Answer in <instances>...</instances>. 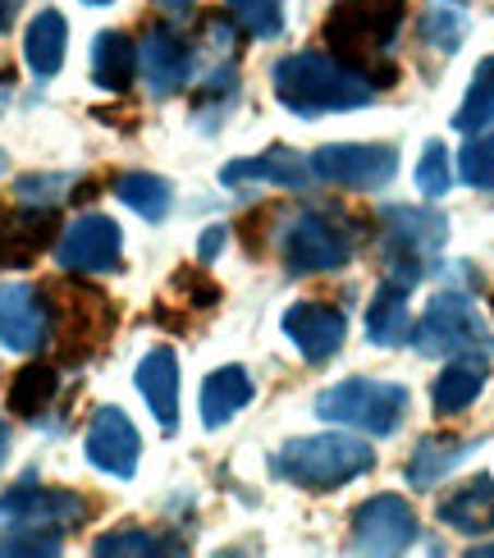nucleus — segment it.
I'll return each instance as SVG.
<instances>
[{"label":"nucleus","mask_w":494,"mask_h":558,"mask_svg":"<svg viewBox=\"0 0 494 558\" xmlns=\"http://www.w3.org/2000/svg\"><path fill=\"white\" fill-rule=\"evenodd\" d=\"M270 87L285 110L316 120V114H335V110H366L375 101V87L366 74L348 69L329 51H293L270 69Z\"/></svg>","instance_id":"1"},{"label":"nucleus","mask_w":494,"mask_h":558,"mask_svg":"<svg viewBox=\"0 0 494 558\" xmlns=\"http://www.w3.org/2000/svg\"><path fill=\"white\" fill-rule=\"evenodd\" d=\"M403 19L408 0H339L325 19V51L375 83L371 64H385V51L398 41Z\"/></svg>","instance_id":"2"},{"label":"nucleus","mask_w":494,"mask_h":558,"mask_svg":"<svg viewBox=\"0 0 494 558\" xmlns=\"http://www.w3.org/2000/svg\"><path fill=\"white\" fill-rule=\"evenodd\" d=\"M375 468V449L358 435H308L289 439L275 453V476H285L302 490H339Z\"/></svg>","instance_id":"3"},{"label":"nucleus","mask_w":494,"mask_h":558,"mask_svg":"<svg viewBox=\"0 0 494 558\" xmlns=\"http://www.w3.org/2000/svg\"><path fill=\"white\" fill-rule=\"evenodd\" d=\"M358 252V234L352 225L335 211V206H308V211L289 216L285 234H279V257H285L289 275H325L352 262Z\"/></svg>","instance_id":"4"},{"label":"nucleus","mask_w":494,"mask_h":558,"mask_svg":"<svg viewBox=\"0 0 494 558\" xmlns=\"http://www.w3.org/2000/svg\"><path fill=\"white\" fill-rule=\"evenodd\" d=\"M92 518V504L74 490H46L37 476L0 495V541L10 536H69Z\"/></svg>","instance_id":"5"},{"label":"nucleus","mask_w":494,"mask_h":558,"mask_svg":"<svg viewBox=\"0 0 494 558\" xmlns=\"http://www.w3.org/2000/svg\"><path fill=\"white\" fill-rule=\"evenodd\" d=\"M316 416L335 426H352L366 435H394L408 416V389L403 385H385V380H366L352 376L329 385L316 399Z\"/></svg>","instance_id":"6"},{"label":"nucleus","mask_w":494,"mask_h":558,"mask_svg":"<svg viewBox=\"0 0 494 558\" xmlns=\"http://www.w3.org/2000/svg\"><path fill=\"white\" fill-rule=\"evenodd\" d=\"M408 339L421 357H485L494 348L490 325L462 293H439Z\"/></svg>","instance_id":"7"},{"label":"nucleus","mask_w":494,"mask_h":558,"mask_svg":"<svg viewBox=\"0 0 494 558\" xmlns=\"http://www.w3.org/2000/svg\"><path fill=\"white\" fill-rule=\"evenodd\" d=\"M385 225V262L389 275L403 279V284H417L426 266L444 252L449 243V220L439 211H417V206H385L381 211Z\"/></svg>","instance_id":"8"},{"label":"nucleus","mask_w":494,"mask_h":558,"mask_svg":"<svg viewBox=\"0 0 494 558\" xmlns=\"http://www.w3.org/2000/svg\"><path fill=\"white\" fill-rule=\"evenodd\" d=\"M312 174L352 193H371L398 174V147L389 143H335L312 156Z\"/></svg>","instance_id":"9"},{"label":"nucleus","mask_w":494,"mask_h":558,"mask_svg":"<svg viewBox=\"0 0 494 558\" xmlns=\"http://www.w3.org/2000/svg\"><path fill=\"white\" fill-rule=\"evenodd\" d=\"M56 262L74 275H115L124 262V234L110 216H79L56 243Z\"/></svg>","instance_id":"10"},{"label":"nucleus","mask_w":494,"mask_h":558,"mask_svg":"<svg viewBox=\"0 0 494 558\" xmlns=\"http://www.w3.org/2000/svg\"><path fill=\"white\" fill-rule=\"evenodd\" d=\"M421 536V522L412 513V504L398 495H375L352 513V549L358 554H403Z\"/></svg>","instance_id":"11"},{"label":"nucleus","mask_w":494,"mask_h":558,"mask_svg":"<svg viewBox=\"0 0 494 558\" xmlns=\"http://www.w3.org/2000/svg\"><path fill=\"white\" fill-rule=\"evenodd\" d=\"M193 69H197V51L170 23H152L143 41H137V74L147 78L152 97H160V101L183 92L188 78H193Z\"/></svg>","instance_id":"12"},{"label":"nucleus","mask_w":494,"mask_h":558,"mask_svg":"<svg viewBox=\"0 0 494 558\" xmlns=\"http://www.w3.org/2000/svg\"><path fill=\"white\" fill-rule=\"evenodd\" d=\"M51 330V302L37 284H0V343L10 353H41Z\"/></svg>","instance_id":"13"},{"label":"nucleus","mask_w":494,"mask_h":558,"mask_svg":"<svg viewBox=\"0 0 494 558\" xmlns=\"http://www.w3.org/2000/svg\"><path fill=\"white\" fill-rule=\"evenodd\" d=\"M137 453H143V439H137V426L129 422L124 408L92 412V426H87V462L92 468H101L110 476H133Z\"/></svg>","instance_id":"14"},{"label":"nucleus","mask_w":494,"mask_h":558,"mask_svg":"<svg viewBox=\"0 0 494 558\" xmlns=\"http://www.w3.org/2000/svg\"><path fill=\"white\" fill-rule=\"evenodd\" d=\"M60 229L56 206H23V211H0V270L33 266L41 257V247H51Z\"/></svg>","instance_id":"15"},{"label":"nucleus","mask_w":494,"mask_h":558,"mask_svg":"<svg viewBox=\"0 0 494 558\" xmlns=\"http://www.w3.org/2000/svg\"><path fill=\"white\" fill-rule=\"evenodd\" d=\"M285 335L298 343V353L308 362H329L348 339V320L325 302H293L285 312Z\"/></svg>","instance_id":"16"},{"label":"nucleus","mask_w":494,"mask_h":558,"mask_svg":"<svg viewBox=\"0 0 494 558\" xmlns=\"http://www.w3.org/2000/svg\"><path fill=\"white\" fill-rule=\"evenodd\" d=\"M110 325H115V307L97 289L69 293L64 325H60V353H64V362H87L92 348L110 335Z\"/></svg>","instance_id":"17"},{"label":"nucleus","mask_w":494,"mask_h":558,"mask_svg":"<svg viewBox=\"0 0 494 558\" xmlns=\"http://www.w3.org/2000/svg\"><path fill=\"white\" fill-rule=\"evenodd\" d=\"M316 174H312V160L298 156L289 147H270L262 156H243V160H229L220 170L225 189H243V183H275V189H308Z\"/></svg>","instance_id":"18"},{"label":"nucleus","mask_w":494,"mask_h":558,"mask_svg":"<svg viewBox=\"0 0 494 558\" xmlns=\"http://www.w3.org/2000/svg\"><path fill=\"white\" fill-rule=\"evenodd\" d=\"M137 393L147 399L160 430L174 435L179 430V357L170 348H152V353L137 362Z\"/></svg>","instance_id":"19"},{"label":"nucleus","mask_w":494,"mask_h":558,"mask_svg":"<svg viewBox=\"0 0 494 558\" xmlns=\"http://www.w3.org/2000/svg\"><path fill=\"white\" fill-rule=\"evenodd\" d=\"M408 298H412V284H403V279H385L381 289H375L371 307H366V339L375 348H398L408 343Z\"/></svg>","instance_id":"20"},{"label":"nucleus","mask_w":494,"mask_h":558,"mask_svg":"<svg viewBox=\"0 0 494 558\" xmlns=\"http://www.w3.org/2000/svg\"><path fill=\"white\" fill-rule=\"evenodd\" d=\"M252 403V376L243 366H220L202 380V426L220 430Z\"/></svg>","instance_id":"21"},{"label":"nucleus","mask_w":494,"mask_h":558,"mask_svg":"<svg viewBox=\"0 0 494 558\" xmlns=\"http://www.w3.org/2000/svg\"><path fill=\"white\" fill-rule=\"evenodd\" d=\"M439 522L462 531V536H485V531H494V481L485 472L472 476L462 490H454L439 504Z\"/></svg>","instance_id":"22"},{"label":"nucleus","mask_w":494,"mask_h":558,"mask_svg":"<svg viewBox=\"0 0 494 558\" xmlns=\"http://www.w3.org/2000/svg\"><path fill=\"white\" fill-rule=\"evenodd\" d=\"M472 453H477V439L426 435L408 458V485H417V490H435V485L454 468H462V458H472Z\"/></svg>","instance_id":"23"},{"label":"nucleus","mask_w":494,"mask_h":558,"mask_svg":"<svg viewBox=\"0 0 494 558\" xmlns=\"http://www.w3.org/2000/svg\"><path fill=\"white\" fill-rule=\"evenodd\" d=\"M485 376H490L485 357H458V362H449V366L439 371L435 389H431V408H435L439 416L467 412V408L477 403V393L485 389Z\"/></svg>","instance_id":"24"},{"label":"nucleus","mask_w":494,"mask_h":558,"mask_svg":"<svg viewBox=\"0 0 494 558\" xmlns=\"http://www.w3.org/2000/svg\"><path fill=\"white\" fill-rule=\"evenodd\" d=\"M64 51H69V23L60 10H41L33 23H28V37H23V60L37 78H51L60 74L64 64Z\"/></svg>","instance_id":"25"},{"label":"nucleus","mask_w":494,"mask_h":558,"mask_svg":"<svg viewBox=\"0 0 494 558\" xmlns=\"http://www.w3.org/2000/svg\"><path fill=\"white\" fill-rule=\"evenodd\" d=\"M133 74H137V46L133 37L124 33H101L92 41V83L101 92H129L133 87Z\"/></svg>","instance_id":"26"},{"label":"nucleus","mask_w":494,"mask_h":558,"mask_svg":"<svg viewBox=\"0 0 494 558\" xmlns=\"http://www.w3.org/2000/svg\"><path fill=\"white\" fill-rule=\"evenodd\" d=\"M56 393H60V371L51 362H28L10 380V412L33 422V416H41L46 408L56 403Z\"/></svg>","instance_id":"27"},{"label":"nucleus","mask_w":494,"mask_h":558,"mask_svg":"<svg viewBox=\"0 0 494 558\" xmlns=\"http://www.w3.org/2000/svg\"><path fill=\"white\" fill-rule=\"evenodd\" d=\"M115 197L143 220H160L165 211H170V183H165L160 174H147V170H129V174L115 179Z\"/></svg>","instance_id":"28"},{"label":"nucleus","mask_w":494,"mask_h":558,"mask_svg":"<svg viewBox=\"0 0 494 558\" xmlns=\"http://www.w3.org/2000/svg\"><path fill=\"white\" fill-rule=\"evenodd\" d=\"M494 124V56H485L472 74V87L454 114V129L458 133H485Z\"/></svg>","instance_id":"29"},{"label":"nucleus","mask_w":494,"mask_h":558,"mask_svg":"<svg viewBox=\"0 0 494 558\" xmlns=\"http://www.w3.org/2000/svg\"><path fill=\"white\" fill-rule=\"evenodd\" d=\"M92 554L97 558H120V554L160 558V554H183V545L170 536H156V531H143V526H120V531H106L101 541H92Z\"/></svg>","instance_id":"30"},{"label":"nucleus","mask_w":494,"mask_h":558,"mask_svg":"<svg viewBox=\"0 0 494 558\" xmlns=\"http://www.w3.org/2000/svg\"><path fill=\"white\" fill-rule=\"evenodd\" d=\"M421 41L435 46L439 56H454L467 41V14L458 5H449V0H435V5L421 14Z\"/></svg>","instance_id":"31"},{"label":"nucleus","mask_w":494,"mask_h":558,"mask_svg":"<svg viewBox=\"0 0 494 558\" xmlns=\"http://www.w3.org/2000/svg\"><path fill=\"white\" fill-rule=\"evenodd\" d=\"M225 10L256 41H270L285 33V5H279V0H225Z\"/></svg>","instance_id":"32"},{"label":"nucleus","mask_w":494,"mask_h":558,"mask_svg":"<svg viewBox=\"0 0 494 558\" xmlns=\"http://www.w3.org/2000/svg\"><path fill=\"white\" fill-rule=\"evenodd\" d=\"M458 179L467 189L494 193V133H472V143L458 156Z\"/></svg>","instance_id":"33"},{"label":"nucleus","mask_w":494,"mask_h":558,"mask_svg":"<svg viewBox=\"0 0 494 558\" xmlns=\"http://www.w3.org/2000/svg\"><path fill=\"white\" fill-rule=\"evenodd\" d=\"M417 189L426 197H444L454 189V170H449V151H444V143H426V151H421Z\"/></svg>","instance_id":"34"},{"label":"nucleus","mask_w":494,"mask_h":558,"mask_svg":"<svg viewBox=\"0 0 494 558\" xmlns=\"http://www.w3.org/2000/svg\"><path fill=\"white\" fill-rule=\"evenodd\" d=\"M69 189V174H41V179H19V197L28 202V197H41L46 206H56Z\"/></svg>","instance_id":"35"},{"label":"nucleus","mask_w":494,"mask_h":558,"mask_svg":"<svg viewBox=\"0 0 494 558\" xmlns=\"http://www.w3.org/2000/svg\"><path fill=\"white\" fill-rule=\"evenodd\" d=\"M0 554H60V536H10L0 541Z\"/></svg>","instance_id":"36"},{"label":"nucleus","mask_w":494,"mask_h":558,"mask_svg":"<svg viewBox=\"0 0 494 558\" xmlns=\"http://www.w3.org/2000/svg\"><path fill=\"white\" fill-rule=\"evenodd\" d=\"M225 239H229V229H206V234H202V243H197V257L202 262H216L220 257V247H225Z\"/></svg>","instance_id":"37"},{"label":"nucleus","mask_w":494,"mask_h":558,"mask_svg":"<svg viewBox=\"0 0 494 558\" xmlns=\"http://www.w3.org/2000/svg\"><path fill=\"white\" fill-rule=\"evenodd\" d=\"M14 10H19V5H14V0H0V33H5V28H10V23H14Z\"/></svg>","instance_id":"38"},{"label":"nucleus","mask_w":494,"mask_h":558,"mask_svg":"<svg viewBox=\"0 0 494 558\" xmlns=\"http://www.w3.org/2000/svg\"><path fill=\"white\" fill-rule=\"evenodd\" d=\"M5 458H10V426L0 422V468H5Z\"/></svg>","instance_id":"39"},{"label":"nucleus","mask_w":494,"mask_h":558,"mask_svg":"<svg viewBox=\"0 0 494 558\" xmlns=\"http://www.w3.org/2000/svg\"><path fill=\"white\" fill-rule=\"evenodd\" d=\"M472 558H494V545H477V549H472Z\"/></svg>","instance_id":"40"},{"label":"nucleus","mask_w":494,"mask_h":558,"mask_svg":"<svg viewBox=\"0 0 494 558\" xmlns=\"http://www.w3.org/2000/svg\"><path fill=\"white\" fill-rule=\"evenodd\" d=\"M160 5H170V10H183V5H193V0H160Z\"/></svg>","instance_id":"41"},{"label":"nucleus","mask_w":494,"mask_h":558,"mask_svg":"<svg viewBox=\"0 0 494 558\" xmlns=\"http://www.w3.org/2000/svg\"><path fill=\"white\" fill-rule=\"evenodd\" d=\"M5 170H10V156H5V151H0V174H5Z\"/></svg>","instance_id":"42"},{"label":"nucleus","mask_w":494,"mask_h":558,"mask_svg":"<svg viewBox=\"0 0 494 558\" xmlns=\"http://www.w3.org/2000/svg\"><path fill=\"white\" fill-rule=\"evenodd\" d=\"M83 5H110V0H83Z\"/></svg>","instance_id":"43"}]
</instances>
